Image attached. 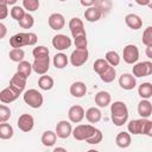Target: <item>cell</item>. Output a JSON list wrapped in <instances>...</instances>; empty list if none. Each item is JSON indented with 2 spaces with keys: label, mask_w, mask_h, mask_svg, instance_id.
<instances>
[{
  "label": "cell",
  "mask_w": 152,
  "mask_h": 152,
  "mask_svg": "<svg viewBox=\"0 0 152 152\" xmlns=\"http://www.w3.org/2000/svg\"><path fill=\"white\" fill-rule=\"evenodd\" d=\"M72 132V127H71V124L66 120H61L57 125H56V135L61 139H66L70 137Z\"/></svg>",
  "instance_id": "obj_12"
},
{
  "label": "cell",
  "mask_w": 152,
  "mask_h": 152,
  "mask_svg": "<svg viewBox=\"0 0 152 152\" xmlns=\"http://www.w3.org/2000/svg\"><path fill=\"white\" fill-rule=\"evenodd\" d=\"M49 68H50V57L49 56L34 58V61L32 63V70L38 75H45L49 71Z\"/></svg>",
  "instance_id": "obj_6"
},
{
  "label": "cell",
  "mask_w": 152,
  "mask_h": 152,
  "mask_svg": "<svg viewBox=\"0 0 152 152\" xmlns=\"http://www.w3.org/2000/svg\"><path fill=\"white\" fill-rule=\"evenodd\" d=\"M70 94L74 97H83L87 94V86L82 81H76L70 86Z\"/></svg>",
  "instance_id": "obj_19"
},
{
  "label": "cell",
  "mask_w": 152,
  "mask_h": 152,
  "mask_svg": "<svg viewBox=\"0 0 152 152\" xmlns=\"http://www.w3.org/2000/svg\"><path fill=\"white\" fill-rule=\"evenodd\" d=\"M52 46L59 51L68 50L71 46V39L66 34H56L52 38Z\"/></svg>",
  "instance_id": "obj_10"
},
{
  "label": "cell",
  "mask_w": 152,
  "mask_h": 152,
  "mask_svg": "<svg viewBox=\"0 0 152 152\" xmlns=\"http://www.w3.org/2000/svg\"><path fill=\"white\" fill-rule=\"evenodd\" d=\"M18 97H19V94L17 91H14L10 86L0 91V101L2 103H6V104L11 103V102L15 101Z\"/></svg>",
  "instance_id": "obj_18"
},
{
  "label": "cell",
  "mask_w": 152,
  "mask_h": 152,
  "mask_svg": "<svg viewBox=\"0 0 152 152\" xmlns=\"http://www.w3.org/2000/svg\"><path fill=\"white\" fill-rule=\"evenodd\" d=\"M94 4H95V1H81V5H83V6H87V7H91V6H94Z\"/></svg>",
  "instance_id": "obj_47"
},
{
  "label": "cell",
  "mask_w": 152,
  "mask_h": 152,
  "mask_svg": "<svg viewBox=\"0 0 152 152\" xmlns=\"http://www.w3.org/2000/svg\"><path fill=\"white\" fill-rule=\"evenodd\" d=\"M115 76H116L115 68L109 66L103 74L100 75V78H101V81L104 82V83H110V82H113V81L115 80Z\"/></svg>",
  "instance_id": "obj_34"
},
{
  "label": "cell",
  "mask_w": 152,
  "mask_h": 152,
  "mask_svg": "<svg viewBox=\"0 0 152 152\" xmlns=\"http://www.w3.org/2000/svg\"><path fill=\"white\" fill-rule=\"evenodd\" d=\"M38 37L33 32H19L10 38V44L13 49H21L26 45H36Z\"/></svg>",
  "instance_id": "obj_3"
},
{
  "label": "cell",
  "mask_w": 152,
  "mask_h": 152,
  "mask_svg": "<svg viewBox=\"0 0 152 152\" xmlns=\"http://www.w3.org/2000/svg\"><path fill=\"white\" fill-rule=\"evenodd\" d=\"M15 2H17L15 0H6V4H7V5H14Z\"/></svg>",
  "instance_id": "obj_50"
},
{
  "label": "cell",
  "mask_w": 152,
  "mask_h": 152,
  "mask_svg": "<svg viewBox=\"0 0 152 152\" xmlns=\"http://www.w3.org/2000/svg\"><path fill=\"white\" fill-rule=\"evenodd\" d=\"M52 63H53V65H55L57 69H63V68H65V66L68 65L69 58H68V56H66L65 53L59 52V53H56V55L53 56Z\"/></svg>",
  "instance_id": "obj_27"
},
{
  "label": "cell",
  "mask_w": 152,
  "mask_h": 152,
  "mask_svg": "<svg viewBox=\"0 0 152 152\" xmlns=\"http://www.w3.org/2000/svg\"><path fill=\"white\" fill-rule=\"evenodd\" d=\"M138 94L142 100H148L152 96V84L150 82H144L138 88Z\"/></svg>",
  "instance_id": "obj_26"
},
{
  "label": "cell",
  "mask_w": 152,
  "mask_h": 152,
  "mask_svg": "<svg viewBox=\"0 0 152 152\" xmlns=\"http://www.w3.org/2000/svg\"><path fill=\"white\" fill-rule=\"evenodd\" d=\"M119 84L125 90H132L137 86V80L132 74L125 72L119 77Z\"/></svg>",
  "instance_id": "obj_15"
},
{
  "label": "cell",
  "mask_w": 152,
  "mask_h": 152,
  "mask_svg": "<svg viewBox=\"0 0 152 152\" xmlns=\"http://www.w3.org/2000/svg\"><path fill=\"white\" fill-rule=\"evenodd\" d=\"M94 6L101 12L102 15H106V14L110 11L112 2H110V1H107V0H101V1H95Z\"/></svg>",
  "instance_id": "obj_35"
},
{
  "label": "cell",
  "mask_w": 152,
  "mask_h": 152,
  "mask_svg": "<svg viewBox=\"0 0 152 152\" xmlns=\"http://www.w3.org/2000/svg\"><path fill=\"white\" fill-rule=\"evenodd\" d=\"M18 23L23 28H31L33 26V24H34V19L30 13H25L23 19L20 21H18Z\"/></svg>",
  "instance_id": "obj_40"
},
{
  "label": "cell",
  "mask_w": 152,
  "mask_h": 152,
  "mask_svg": "<svg viewBox=\"0 0 152 152\" xmlns=\"http://www.w3.org/2000/svg\"><path fill=\"white\" fill-rule=\"evenodd\" d=\"M13 127L7 124V122H2L0 124V139L2 140H8L13 137Z\"/></svg>",
  "instance_id": "obj_30"
},
{
  "label": "cell",
  "mask_w": 152,
  "mask_h": 152,
  "mask_svg": "<svg viewBox=\"0 0 152 152\" xmlns=\"http://www.w3.org/2000/svg\"><path fill=\"white\" fill-rule=\"evenodd\" d=\"M48 23H49V26L52 30L58 31V30H62L64 27L65 19H64L63 14H61V13H52L48 19Z\"/></svg>",
  "instance_id": "obj_17"
},
{
  "label": "cell",
  "mask_w": 152,
  "mask_h": 152,
  "mask_svg": "<svg viewBox=\"0 0 152 152\" xmlns=\"http://www.w3.org/2000/svg\"><path fill=\"white\" fill-rule=\"evenodd\" d=\"M146 55L148 58H152V46H146Z\"/></svg>",
  "instance_id": "obj_48"
},
{
  "label": "cell",
  "mask_w": 152,
  "mask_h": 152,
  "mask_svg": "<svg viewBox=\"0 0 152 152\" xmlns=\"http://www.w3.org/2000/svg\"><path fill=\"white\" fill-rule=\"evenodd\" d=\"M38 87L42 90H50V89H52V87H53V78L51 76H48L46 74L42 75L39 77V80H38Z\"/></svg>",
  "instance_id": "obj_28"
},
{
  "label": "cell",
  "mask_w": 152,
  "mask_h": 152,
  "mask_svg": "<svg viewBox=\"0 0 152 152\" xmlns=\"http://www.w3.org/2000/svg\"><path fill=\"white\" fill-rule=\"evenodd\" d=\"M125 23H126V25H127L129 28H132V30H139V28H141V26H142V20H141V18H140L139 15L134 14V13L127 14V15L125 17Z\"/></svg>",
  "instance_id": "obj_21"
},
{
  "label": "cell",
  "mask_w": 152,
  "mask_h": 152,
  "mask_svg": "<svg viewBox=\"0 0 152 152\" xmlns=\"http://www.w3.org/2000/svg\"><path fill=\"white\" fill-rule=\"evenodd\" d=\"M88 152H99V151H96V150H89Z\"/></svg>",
  "instance_id": "obj_51"
},
{
  "label": "cell",
  "mask_w": 152,
  "mask_h": 152,
  "mask_svg": "<svg viewBox=\"0 0 152 152\" xmlns=\"http://www.w3.org/2000/svg\"><path fill=\"white\" fill-rule=\"evenodd\" d=\"M24 15H25V10H24L21 6L14 5V6L11 8V17H12L14 20L20 21Z\"/></svg>",
  "instance_id": "obj_38"
},
{
  "label": "cell",
  "mask_w": 152,
  "mask_h": 152,
  "mask_svg": "<svg viewBox=\"0 0 152 152\" xmlns=\"http://www.w3.org/2000/svg\"><path fill=\"white\" fill-rule=\"evenodd\" d=\"M101 17H102L101 12H100L95 6L88 7V8L84 11V18H86V20H87V21H89V23L97 21Z\"/></svg>",
  "instance_id": "obj_25"
},
{
  "label": "cell",
  "mask_w": 152,
  "mask_h": 152,
  "mask_svg": "<svg viewBox=\"0 0 152 152\" xmlns=\"http://www.w3.org/2000/svg\"><path fill=\"white\" fill-rule=\"evenodd\" d=\"M84 116H86V119H87L90 124H96V122H99V121L101 120L102 113H101V110H100L99 108H96V107H90V108H88V109L84 112Z\"/></svg>",
  "instance_id": "obj_22"
},
{
  "label": "cell",
  "mask_w": 152,
  "mask_h": 152,
  "mask_svg": "<svg viewBox=\"0 0 152 152\" xmlns=\"http://www.w3.org/2000/svg\"><path fill=\"white\" fill-rule=\"evenodd\" d=\"M56 139H57V135L55 132L52 131H45L43 134H42V142L44 146L46 147H50V146H53L55 142H56Z\"/></svg>",
  "instance_id": "obj_29"
},
{
  "label": "cell",
  "mask_w": 152,
  "mask_h": 152,
  "mask_svg": "<svg viewBox=\"0 0 152 152\" xmlns=\"http://www.w3.org/2000/svg\"><path fill=\"white\" fill-rule=\"evenodd\" d=\"M110 101H112V97L108 91L101 90L95 95V103L99 107H107L110 103Z\"/></svg>",
  "instance_id": "obj_23"
},
{
  "label": "cell",
  "mask_w": 152,
  "mask_h": 152,
  "mask_svg": "<svg viewBox=\"0 0 152 152\" xmlns=\"http://www.w3.org/2000/svg\"><path fill=\"white\" fill-rule=\"evenodd\" d=\"M142 44L152 46V26H147L142 32Z\"/></svg>",
  "instance_id": "obj_41"
},
{
  "label": "cell",
  "mask_w": 152,
  "mask_h": 152,
  "mask_svg": "<svg viewBox=\"0 0 152 152\" xmlns=\"http://www.w3.org/2000/svg\"><path fill=\"white\" fill-rule=\"evenodd\" d=\"M23 99H24L26 104H28L31 108H34V109L40 108L42 104H43V101H44L43 95L37 89H28V90H26L24 93V95H23Z\"/></svg>",
  "instance_id": "obj_4"
},
{
  "label": "cell",
  "mask_w": 152,
  "mask_h": 152,
  "mask_svg": "<svg viewBox=\"0 0 152 152\" xmlns=\"http://www.w3.org/2000/svg\"><path fill=\"white\" fill-rule=\"evenodd\" d=\"M88 56H89V52L88 50H78V49H75L71 55H70V63L71 65L74 66H81L83 65L87 61H88Z\"/></svg>",
  "instance_id": "obj_9"
},
{
  "label": "cell",
  "mask_w": 152,
  "mask_h": 152,
  "mask_svg": "<svg viewBox=\"0 0 152 152\" xmlns=\"http://www.w3.org/2000/svg\"><path fill=\"white\" fill-rule=\"evenodd\" d=\"M68 118L70 120V122L72 124H78L84 119V109L82 106L75 104L72 107H70L69 112H68Z\"/></svg>",
  "instance_id": "obj_14"
},
{
  "label": "cell",
  "mask_w": 152,
  "mask_h": 152,
  "mask_svg": "<svg viewBox=\"0 0 152 152\" xmlns=\"http://www.w3.org/2000/svg\"><path fill=\"white\" fill-rule=\"evenodd\" d=\"M7 15H8V8L6 0H0V20L7 18Z\"/></svg>",
  "instance_id": "obj_45"
},
{
  "label": "cell",
  "mask_w": 152,
  "mask_h": 152,
  "mask_svg": "<svg viewBox=\"0 0 152 152\" xmlns=\"http://www.w3.org/2000/svg\"><path fill=\"white\" fill-rule=\"evenodd\" d=\"M96 129L97 128H95L94 126H91V125H78V126H76L74 129H72V132H71V134H72V137L76 139V140H78V141H87L95 132H96Z\"/></svg>",
  "instance_id": "obj_5"
},
{
  "label": "cell",
  "mask_w": 152,
  "mask_h": 152,
  "mask_svg": "<svg viewBox=\"0 0 152 152\" xmlns=\"http://www.w3.org/2000/svg\"><path fill=\"white\" fill-rule=\"evenodd\" d=\"M10 118H11V109L5 104H0V124L7 122Z\"/></svg>",
  "instance_id": "obj_43"
},
{
  "label": "cell",
  "mask_w": 152,
  "mask_h": 152,
  "mask_svg": "<svg viewBox=\"0 0 152 152\" xmlns=\"http://www.w3.org/2000/svg\"><path fill=\"white\" fill-rule=\"evenodd\" d=\"M10 59L13 61V62H17V63H20L21 61H24V57H25V52L23 49H12L10 51Z\"/></svg>",
  "instance_id": "obj_37"
},
{
  "label": "cell",
  "mask_w": 152,
  "mask_h": 152,
  "mask_svg": "<svg viewBox=\"0 0 152 152\" xmlns=\"http://www.w3.org/2000/svg\"><path fill=\"white\" fill-rule=\"evenodd\" d=\"M102 139H103V135H102V132L100 131V129H96V132L87 140V142L88 144H91V145H96V144H99V142H101L102 141Z\"/></svg>",
  "instance_id": "obj_44"
},
{
  "label": "cell",
  "mask_w": 152,
  "mask_h": 152,
  "mask_svg": "<svg viewBox=\"0 0 152 152\" xmlns=\"http://www.w3.org/2000/svg\"><path fill=\"white\" fill-rule=\"evenodd\" d=\"M74 44L75 48L78 50H86L87 45H88V39H87V34H80L74 37Z\"/></svg>",
  "instance_id": "obj_36"
},
{
  "label": "cell",
  "mask_w": 152,
  "mask_h": 152,
  "mask_svg": "<svg viewBox=\"0 0 152 152\" xmlns=\"http://www.w3.org/2000/svg\"><path fill=\"white\" fill-rule=\"evenodd\" d=\"M7 33V27L0 21V39H2Z\"/></svg>",
  "instance_id": "obj_46"
},
{
  "label": "cell",
  "mask_w": 152,
  "mask_h": 152,
  "mask_svg": "<svg viewBox=\"0 0 152 152\" xmlns=\"http://www.w3.org/2000/svg\"><path fill=\"white\" fill-rule=\"evenodd\" d=\"M26 80H27L26 77H24L23 75L15 72V74L12 76V78L10 80V87H11L14 91H17V93L20 95V94L24 91V89H25Z\"/></svg>",
  "instance_id": "obj_11"
},
{
  "label": "cell",
  "mask_w": 152,
  "mask_h": 152,
  "mask_svg": "<svg viewBox=\"0 0 152 152\" xmlns=\"http://www.w3.org/2000/svg\"><path fill=\"white\" fill-rule=\"evenodd\" d=\"M69 28H70V32H71L72 37H76V36H80V34H86L83 21L77 17H74V18L70 19Z\"/></svg>",
  "instance_id": "obj_16"
},
{
  "label": "cell",
  "mask_w": 152,
  "mask_h": 152,
  "mask_svg": "<svg viewBox=\"0 0 152 152\" xmlns=\"http://www.w3.org/2000/svg\"><path fill=\"white\" fill-rule=\"evenodd\" d=\"M18 127L20 131L23 132H30L32 131L33 126H34V119L31 114H21L18 119Z\"/></svg>",
  "instance_id": "obj_13"
},
{
  "label": "cell",
  "mask_w": 152,
  "mask_h": 152,
  "mask_svg": "<svg viewBox=\"0 0 152 152\" xmlns=\"http://www.w3.org/2000/svg\"><path fill=\"white\" fill-rule=\"evenodd\" d=\"M133 76L134 77H145L152 74V63L150 61L139 62L133 66Z\"/></svg>",
  "instance_id": "obj_8"
},
{
  "label": "cell",
  "mask_w": 152,
  "mask_h": 152,
  "mask_svg": "<svg viewBox=\"0 0 152 152\" xmlns=\"http://www.w3.org/2000/svg\"><path fill=\"white\" fill-rule=\"evenodd\" d=\"M122 58L127 64H134L139 59V50L135 45L128 44L124 48L122 51Z\"/></svg>",
  "instance_id": "obj_7"
},
{
  "label": "cell",
  "mask_w": 152,
  "mask_h": 152,
  "mask_svg": "<svg viewBox=\"0 0 152 152\" xmlns=\"http://www.w3.org/2000/svg\"><path fill=\"white\" fill-rule=\"evenodd\" d=\"M110 114L115 126H122L128 120V108L122 101H115L110 104Z\"/></svg>",
  "instance_id": "obj_1"
},
{
  "label": "cell",
  "mask_w": 152,
  "mask_h": 152,
  "mask_svg": "<svg viewBox=\"0 0 152 152\" xmlns=\"http://www.w3.org/2000/svg\"><path fill=\"white\" fill-rule=\"evenodd\" d=\"M127 129L132 134H145L152 137V121L148 119H135L127 124Z\"/></svg>",
  "instance_id": "obj_2"
},
{
  "label": "cell",
  "mask_w": 152,
  "mask_h": 152,
  "mask_svg": "<svg viewBox=\"0 0 152 152\" xmlns=\"http://www.w3.org/2000/svg\"><path fill=\"white\" fill-rule=\"evenodd\" d=\"M138 114L141 119H148L152 114V104L148 100H141L138 103Z\"/></svg>",
  "instance_id": "obj_20"
},
{
  "label": "cell",
  "mask_w": 152,
  "mask_h": 152,
  "mask_svg": "<svg viewBox=\"0 0 152 152\" xmlns=\"http://www.w3.org/2000/svg\"><path fill=\"white\" fill-rule=\"evenodd\" d=\"M104 61L113 68H115L116 65H119L120 63V56L116 51H108L104 56Z\"/></svg>",
  "instance_id": "obj_33"
},
{
  "label": "cell",
  "mask_w": 152,
  "mask_h": 152,
  "mask_svg": "<svg viewBox=\"0 0 152 152\" xmlns=\"http://www.w3.org/2000/svg\"><path fill=\"white\" fill-rule=\"evenodd\" d=\"M109 66H110V65L104 61V58H97V59L94 62V65H93L94 71H95L99 76H100L101 74H103Z\"/></svg>",
  "instance_id": "obj_32"
},
{
  "label": "cell",
  "mask_w": 152,
  "mask_h": 152,
  "mask_svg": "<svg viewBox=\"0 0 152 152\" xmlns=\"http://www.w3.org/2000/svg\"><path fill=\"white\" fill-rule=\"evenodd\" d=\"M50 51L46 46L44 45H39V46H36L33 50H32V55L34 58H38V57H44V56H49Z\"/></svg>",
  "instance_id": "obj_42"
},
{
  "label": "cell",
  "mask_w": 152,
  "mask_h": 152,
  "mask_svg": "<svg viewBox=\"0 0 152 152\" xmlns=\"http://www.w3.org/2000/svg\"><path fill=\"white\" fill-rule=\"evenodd\" d=\"M52 152H68V151H66L64 147H56Z\"/></svg>",
  "instance_id": "obj_49"
},
{
  "label": "cell",
  "mask_w": 152,
  "mask_h": 152,
  "mask_svg": "<svg viewBox=\"0 0 152 152\" xmlns=\"http://www.w3.org/2000/svg\"><path fill=\"white\" fill-rule=\"evenodd\" d=\"M39 1L38 0H23V8L28 12H34L39 8Z\"/></svg>",
  "instance_id": "obj_39"
},
{
  "label": "cell",
  "mask_w": 152,
  "mask_h": 152,
  "mask_svg": "<svg viewBox=\"0 0 152 152\" xmlns=\"http://www.w3.org/2000/svg\"><path fill=\"white\" fill-rule=\"evenodd\" d=\"M131 134L127 132H120L118 133L116 138H115V144L120 147V148H127L131 145Z\"/></svg>",
  "instance_id": "obj_24"
},
{
  "label": "cell",
  "mask_w": 152,
  "mask_h": 152,
  "mask_svg": "<svg viewBox=\"0 0 152 152\" xmlns=\"http://www.w3.org/2000/svg\"><path fill=\"white\" fill-rule=\"evenodd\" d=\"M18 74L23 75L24 77H28L32 72V64L27 61H21L19 64H18V70H17Z\"/></svg>",
  "instance_id": "obj_31"
}]
</instances>
